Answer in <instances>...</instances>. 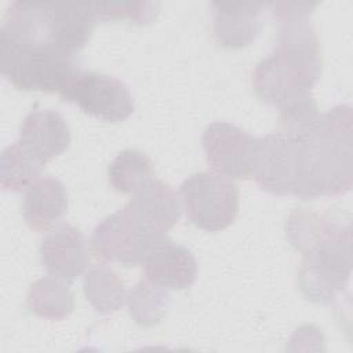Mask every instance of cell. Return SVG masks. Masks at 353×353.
Here are the masks:
<instances>
[{"instance_id": "3", "label": "cell", "mask_w": 353, "mask_h": 353, "mask_svg": "<svg viewBox=\"0 0 353 353\" xmlns=\"http://www.w3.org/2000/svg\"><path fill=\"white\" fill-rule=\"evenodd\" d=\"M1 73L23 91L62 95L83 72L73 57L23 43L1 29Z\"/></svg>"}, {"instance_id": "21", "label": "cell", "mask_w": 353, "mask_h": 353, "mask_svg": "<svg viewBox=\"0 0 353 353\" xmlns=\"http://www.w3.org/2000/svg\"><path fill=\"white\" fill-rule=\"evenodd\" d=\"M98 21L130 19L137 25H148L157 15V3H125V1H97L94 3Z\"/></svg>"}, {"instance_id": "7", "label": "cell", "mask_w": 353, "mask_h": 353, "mask_svg": "<svg viewBox=\"0 0 353 353\" xmlns=\"http://www.w3.org/2000/svg\"><path fill=\"white\" fill-rule=\"evenodd\" d=\"M203 149L215 172L236 179L254 176L258 137L232 123L214 121L204 130Z\"/></svg>"}, {"instance_id": "1", "label": "cell", "mask_w": 353, "mask_h": 353, "mask_svg": "<svg viewBox=\"0 0 353 353\" xmlns=\"http://www.w3.org/2000/svg\"><path fill=\"white\" fill-rule=\"evenodd\" d=\"M291 194L299 199L336 196L353 185V127L349 105L317 114L312 124L288 132Z\"/></svg>"}, {"instance_id": "14", "label": "cell", "mask_w": 353, "mask_h": 353, "mask_svg": "<svg viewBox=\"0 0 353 353\" xmlns=\"http://www.w3.org/2000/svg\"><path fill=\"white\" fill-rule=\"evenodd\" d=\"M125 205L139 219L160 233L170 230L181 218L178 194L170 185L159 179H152L135 192Z\"/></svg>"}, {"instance_id": "16", "label": "cell", "mask_w": 353, "mask_h": 353, "mask_svg": "<svg viewBox=\"0 0 353 353\" xmlns=\"http://www.w3.org/2000/svg\"><path fill=\"white\" fill-rule=\"evenodd\" d=\"M28 307L47 320H62L74 309V298L69 287L58 277L36 280L28 291Z\"/></svg>"}, {"instance_id": "13", "label": "cell", "mask_w": 353, "mask_h": 353, "mask_svg": "<svg viewBox=\"0 0 353 353\" xmlns=\"http://www.w3.org/2000/svg\"><path fill=\"white\" fill-rule=\"evenodd\" d=\"M66 210V189L59 179L51 175L36 179L25 193L23 218L33 230L43 232L55 226Z\"/></svg>"}, {"instance_id": "11", "label": "cell", "mask_w": 353, "mask_h": 353, "mask_svg": "<svg viewBox=\"0 0 353 353\" xmlns=\"http://www.w3.org/2000/svg\"><path fill=\"white\" fill-rule=\"evenodd\" d=\"M143 265L146 279L167 290H185L193 284L197 274L194 255L167 237L150 250Z\"/></svg>"}, {"instance_id": "6", "label": "cell", "mask_w": 353, "mask_h": 353, "mask_svg": "<svg viewBox=\"0 0 353 353\" xmlns=\"http://www.w3.org/2000/svg\"><path fill=\"white\" fill-rule=\"evenodd\" d=\"M164 239V233L146 225L124 205L95 226L91 248L95 256L103 261L137 266L143 263L150 250Z\"/></svg>"}, {"instance_id": "18", "label": "cell", "mask_w": 353, "mask_h": 353, "mask_svg": "<svg viewBox=\"0 0 353 353\" xmlns=\"http://www.w3.org/2000/svg\"><path fill=\"white\" fill-rule=\"evenodd\" d=\"M127 303L128 313L137 324L152 327L164 319L170 306V295L167 288L145 277L131 288Z\"/></svg>"}, {"instance_id": "2", "label": "cell", "mask_w": 353, "mask_h": 353, "mask_svg": "<svg viewBox=\"0 0 353 353\" xmlns=\"http://www.w3.org/2000/svg\"><path fill=\"white\" fill-rule=\"evenodd\" d=\"M94 3L14 1L1 29L21 41L74 57L97 23Z\"/></svg>"}, {"instance_id": "9", "label": "cell", "mask_w": 353, "mask_h": 353, "mask_svg": "<svg viewBox=\"0 0 353 353\" xmlns=\"http://www.w3.org/2000/svg\"><path fill=\"white\" fill-rule=\"evenodd\" d=\"M40 254L44 269L66 281L79 277L90 259L85 236L70 225H61L48 232L41 240Z\"/></svg>"}, {"instance_id": "15", "label": "cell", "mask_w": 353, "mask_h": 353, "mask_svg": "<svg viewBox=\"0 0 353 353\" xmlns=\"http://www.w3.org/2000/svg\"><path fill=\"white\" fill-rule=\"evenodd\" d=\"M84 292L90 305L101 314L117 312L127 303L128 298L119 274L102 263H95L85 272Z\"/></svg>"}, {"instance_id": "8", "label": "cell", "mask_w": 353, "mask_h": 353, "mask_svg": "<svg viewBox=\"0 0 353 353\" xmlns=\"http://www.w3.org/2000/svg\"><path fill=\"white\" fill-rule=\"evenodd\" d=\"M97 119L123 121L134 112V99L128 87L116 77L98 72H81L73 84L61 95Z\"/></svg>"}, {"instance_id": "17", "label": "cell", "mask_w": 353, "mask_h": 353, "mask_svg": "<svg viewBox=\"0 0 353 353\" xmlns=\"http://www.w3.org/2000/svg\"><path fill=\"white\" fill-rule=\"evenodd\" d=\"M154 171L150 159L141 150L125 149L109 165L108 176L114 190L134 194L153 179Z\"/></svg>"}, {"instance_id": "20", "label": "cell", "mask_w": 353, "mask_h": 353, "mask_svg": "<svg viewBox=\"0 0 353 353\" xmlns=\"http://www.w3.org/2000/svg\"><path fill=\"white\" fill-rule=\"evenodd\" d=\"M41 164L36 161L21 145L15 142L7 146L0 160V183L6 190L29 188L39 176Z\"/></svg>"}, {"instance_id": "19", "label": "cell", "mask_w": 353, "mask_h": 353, "mask_svg": "<svg viewBox=\"0 0 353 353\" xmlns=\"http://www.w3.org/2000/svg\"><path fill=\"white\" fill-rule=\"evenodd\" d=\"M342 221L327 212L319 214L307 208H295L285 223V234L291 245L303 252Z\"/></svg>"}, {"instance_id": "12", "label": "cell", "mask_w": 353, "mask_h": 353, "mask_svg": "<svg viewBox=\"0 0 353 353\" xmlns=\"http://www.w3.org/2000/svg\"><path fill=\"white\" fill-rule=\"evenodd\" d=\"M214 34L218 43L228 48L250 46L259 33L262 3L214 1Z\"/></svg>"}, {"instance_id": "5", "label": "cell", "mask_w": 353, "mask_h": 353, "mask_svg": "<svg viewBox=\"0 0 353 353\" xmlns=\"http://www.w3.org/2000/svg\"><path fill=\"white\" fill-rule=\"evenodd\" d=\"M181 197L193 225L218 232L233 223L239 211V186L215 171L196 172L181 185Z\"/></svg>"}, {"instance_id": "4", "label": "cell", "mask_w": 353, "mask_h": 353, "mask_svg": "<svg viewBox=\"0 0 353 353\" xmlns=\"http://www.w3.org/2000/svg\"><path fill=\"white\" fill-rule=\"evenodd\" d=\"M350 273V222L342 221L302 252L298 285L309 301L328 305L345 290Z\"/></svg>"}, {"instance_id": "10", "label": "cell", "mask_w": 353, "mask_h": 353, "mask_svg": "<svg viewBox=\"0 0 353 353\" xmlns=\"http://www.w3.org/2000/svg\"><path fill=\"white\" fill-rule=\"evenodd\" d=\"M18 142L36 161L44 165L68 149L70 131L58 112L36 109L23 119Z\"/></svg>"}]
</instances>
